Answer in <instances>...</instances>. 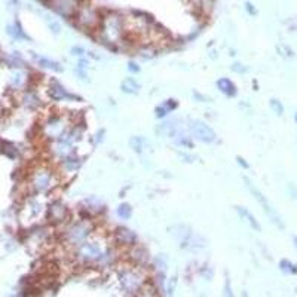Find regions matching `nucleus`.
Wrapping results in <instances>:
<instances>
[{
  "label": "nucleus",
  "instance_id": "1",
  "mask_svg": "<svg viewBox=\"0 0 297 297\" xmlns=\"http://www.w3.org/2000/svg\"><path fill=\"white\" fill-rule=\"evenodd\" d=\"M171 235L175 236V239L180 242V245L183 248L187 250H198V248H204L205 247V239L196 235L195 232H192L186 226H175L171 228Z\"/></svg>",
  "mask_w": 297,
  "mask_h": 297
},
{
  "label": "nucleus",
  "instance_id": "2",
  "mask_svg": "<svg viewBox=\"0 0 297 297\" xmlns=\"http://www.w3.org/2000/svg\"><path fill=\"white\" fill-rule=\"evenodd\" d=\"M124 30V21L119 15H109L103 20V37L107 42H116Z\"/></svg>",
  "mask_w": 297,
  "mask_h": 297
},
{
  "label": "nucleus",
  "instance_id": "3",
  "mask_svg": "<svg viewBox=\"0 0 297 297\" xmlns=\"http://www.w3.org/2000/svg\"><path fill=\"white\" fill-rule=\"evenodd\" d=\"M107 254L101 250L98 244L95 242H86V244H80L79 250H77V257L83 262H101Z\"/></svg>",
  "mask_w": 297,
  "mask_h": 297
},
{
  "label": "nucleus",
  "instance_id": "4",
  "mask_svg": "<svg viewBox=\"0 0 297 297\" xmlns=\"http://www.w3.org/2000/svg\"><path fill=\"white\" fill-rule=\"evenodd\" d=\"M189 128H190V132L193 134V137L202 141V143H214L216 141V132L213 131L205 122L202 121H198V119H192L189 122Z\"/></svg>",
  "mask_w": 297,
  "mask_h": 297
},
{
  "label": "nucleus",
  "instance_id": "5",
  "mask_svg": "<svg viewBox=\"0 0 297 297\" xmlns=\"http://www.w3.org/2000/svg\"><path fill=\"white\" fill-rule=\"evenodd\" d=\"M91 233V228L88 223L85 222H80V223H76L73 225L68 232H67V241L71 244V245H80L86 241V238L89 236Z\"/></svg>",
  "mask_w": 297,
  "mask_h": 297
},
{
  "label": "nucleus",
  "instance_id": "6",
  "mask_svg": "<svg viewBox=\"0 0 297 297\" xmlns=\"http://www.w3.org/2000/svg\"><path fill=\"white\" fill-rule=\"evenodd\" d=\"M119 279H121L122 288H124L127 293H135V291H138L140 287H141V282H143L140 273H138L137 270H132V269L121 272Z\"/></svg>",
  "mask_w": 297,
  "mask_h": 297
},
{
  "label": "nucleus",
  "instance_id": "7",
  "mask_svg": "<svg viewBox=\"0 0 297 297\" xmlns=\"http://www.w3.org/2000/svg\"><path fill=\"white\" fill-rule=\"evenodd\" d=\"M245 183H247V187L250 189V192L254 195V198L260 202V205L263 207L264 211H266V214L270 217V220H272V222H273V223H275L278 228H284V225H282V222H281V217H279V216L276 214V211H275V210H273V208L269 205V202L266 201V198H264L263 195H262V193H260V192H259V190H257L254 186H253V184H251V181H250L248 178H245Z\"/></svg>",
  "mask_w": 297,
  "mask_h": 297
},
{
  "label": "nucleus",
  "instance_id": "8",
  "mask_svg": "<svg viewBox=\"0 0 297 297\" xmlns=\"http://www.w3.org/2000/svg\"><path fill=\"white\" fill-rule=\"evenodd\" d=\"M77 23L85 29H94L98 24V15L91 6H80L76 12Z\"/></svg>",
  "mask_w": 297,
  "mask_h": 297
},
{
  "label": "nucleus",
  "instance_id": "9",
  "mask_svg": "<svg viewBox=\"0 0 297 297\" xmlns=\"http://www.w3.org/2000/svg\"><path fill=\"white\" fill-rule=\"evenodd\" d=\"M32 183L37 192H46L54 186V175L48 169H39L34 172Z\"/></svg>",
  "mask_w": 297,
  "mask_h": 297
},
{
  "label": "nucleus",
  "instance_id": "10",
  "mask_svg": "<svg viewBox=\"0 0 297 297\" xmlns=\"http://www.w3.org/2000/svg\"><path fill=\"white\" fill-rule=\"evenodd\" d=\"M51 5L55 12H58L60 15H63L66 18L76 15V12L79 9L77 0H51Z\"/></svg>",
  "mask_w": 297,
  "mask_h": 297
},
{
  "label": "nucleus",
  "instance_id": "11",
  "mask_svg": "<svg viewBox=\"0 0 297 297\" xmlns=\"http://www.w3.org/2000/svg\"><path fill=\"white\" fill-rule=\"evenodd\" d=\"M49 94H51V97L55 100V101H60V100H66V98L77 100L74 95H71L70 92H67L66 89H64L60 83H57V82L51 86Z\"/></svg>",
  "mask_w": 297,
  "mask_h": 297
},
{
  "label": "nucleus",
  "instance_id": "12",
  "mask_svg": "<svg viewBox=\"0 0 297 297\" xmlns=\"http://www.w3.org/2000/svg\"><path fill=\"white\" fill-rule=\"evenodd\" d=\"M236 211H238V214L241 216V219H244L254 231L260 232L262 231V228H260V225H259V222L254 219V216L248 211V210H245L244 207H236Z\"/></svg>",
  "mask_w": 297,
  "mask_h": 297
},
{
  "label": "nucleus",
  "instance_id": "13",
  "mask_svg": "<svg viewBox=\"0 0 297 297\" xmlns=\"http://www.w3.org/2000/svg\"><path fill=\"white\" fill-rule=\"evenodd\" d=\"M217 88L223 92V94H226L228 97H233L235 94H236V86L233 85V82L229 80V79H220V80H217Z\"/></svg>",
  "mask_w": 297,
  "mask_h": 297
},
{
  "label": "nucleus",
  "instance_id": "14",
  "mask_svg": "<svg viewBox=\"0 0 297 297\" xmlns=\"http://www.w3.org/2000/svg\"><path fill=\"white\" fill-rule=\"evenodd\" d=\"M36 58V61L40 64L42 67H45V68H49V70H55V71H61L63 70V67L60 63H57V61H52V60H48V58H45V57H34Z\"/></svg>",
  "mask_w": 297,
  "mask_h": 297
},
{
  "label": "nucleus",
  "instance_id": "15",
  "mask_svg": "<svg viewBox=\"0 0 297 297\" xmlns=\"http://www.w3.org/2000/svg\"><path fill=\"white\" fill-rule=\"evenodd\" d=\"M118 238L122 244H135L137 242V236L135 233L128 229H119L118 232Z\"/></svg>",
  "mask_w": 297,
  "mask_h": 297
},
{
  "label": "nucleus",
  "instance_id": "16",
  "mask_svg": "<svg viewBox=\"0 0 297 297\" xmlns=\"http://www.w3.org/2000/svg\"><path fill=\"white\" fill-rule=\"evenodd\" d=\"M138 89H140V85L134 79H127L122 82V91L127 94H137Z\"/></svg>",
  "mask_w": 297,
  "mask_h": 297
},
{
  "label": "nucleus",
  "instance_id": "17",
  "mask_svg": "<svg viewBox=\"0 0 297 297\" xmlns=\"http://www.w3.org/2000/svg\"><path fill=\"white\" fill-rule=\"evenodd\" d=\"M175 107H177V103H174L172 100H168L166 103H164V106L156 107V116L158 118H162V116H165L168 112L174 110Z\"/></svg>",
  "mask_w": 297,
  "mask_h": 297
},
{
  "label": "nucleus",
  "instance_id": "18",
  "mask_svg": "<svg viewBox=\"0 0 297 297\" xmlns=\"http://www.w3.org/2000/svg\"><path fill=\"white\" fill-rule=\"evenodd\" d=\"M116 214L122 219V220H128L132 216V208L130 204H121L116 210Z\"/></svg>",
  "mask_w": 297,
  "mask_h": 297
},
{
  "label": "nucleus",
  "instance_id": "19",
  "mask_svg": "<svg viewBox=\"0 0 297 297\" xmlns=\"http://www.w3.org/2000/svg\"><path fill=\"white\" fill-rule=\"evenodd\" d=\"M46 23H48V26H49V29H51V32H52V33H55V34L61 33V26H60V23H58V21H55L52 17L46 15Z\"/></svg>",
  "mask_w": 297,
  "mask_h": 297
},
{
  "label": "nucleus",
  "instance_id": "20",
  "mask_svg": "<svg viewBox=\"0 0 297 297\" xmlns=\"http://www.w3.org/2000/svg\"><path fill=\"white\" fill-rule=\"evenodd\" d=\"M51 213L55 216V219H57V222H60L63 217H64V214H66V208L64 207H60V205H54L52 208H51Z\"/></svg>",
  "mask_w": 297,
  "mask_h": 297
},
{
  "label": "nucleus",
  "instance_id": "21",
  "mask_svg": "<svg viewBox=\"0 0 297 297\" xmlns=\"http://www.w3.org/2000/svg\"><path fill=\"white\" fill-rule=\"evenodd\" d=\"M281 269L284 270V272H288V273H297V266L296 264L290 263L288 260H281Z\"/></svg>",
  "mask_w": 297,
  "mask_h": 297
},
{
  "label": "nucleus",
  "instance_id": "22",
  "mask_svg": "<svg viewBox=\"0 0 297 297\" xmlns=\"http://www.w3.org/2000/svg\"><path fill=\"white\" fill-rule=\"evenodd\" d=\"M143 141H144V140H143L141 137H132L130 144H131V147L135 152H141V150H143Z\"/></svg>",
  "mask_w": 297,
  "mask_h": 297
},
{
  "label": "nucleus",
  "instance_id": "23",
  "mask_svg": "<svg viewBox=\"0 0 297 297\" xmlns=\"http://www.w3.org/2000/svg\"><path fill=\"white\" fill-rule=\"evenodd\" d=\"M270 107L273 109V112L276 115H282V112H284V107H282V104L278 100H270Z\"/></svg>",
  "mask_w": 297,
  "mask_h": 297
},
{
  "label": "nucleus",
  "instance_id": "24",
  "mask_svg": "<svg viewBox=\"0 0 297 297\" xmlns=\"http://www.w3.org/2000/svg\"><path fill=\"white\" fill-rule=\"evenodd\" d=\"M77 70H79V74L82 76V79H86V68H88V61L86 60H80L79 64H77Z\"/></svg>",
  "mask_w": 297,
  "mask_h": 297
},
{
  "label": "nucleus",
  "instance_id": "25",
  "mask_svg": "<svg viewBox=\"0 0 297 297\" xmlns=\"http://www.w3.org/2000/svg\"><path fill=\"white\" fill-rule=\"evenodd\" d=\"M83 52H85L83 48H79V46L71 48V54H73V55H83Z\"/></svg>",
  "mask_w": 297,
  "mask_h": 297
},
{
  "label": "nucleus",
  "instance_id": "26",
  "mask_svg": "<svg viewBox=\"0 0 297 297\" xmlns=\"http://www.w3.org/2000/svg\"><path fill=\"white\" fill-rule=\"evenodd\" d=\"M128 68H130L131 71H134V73H137V71L140 70V68L137 67V64H134V63H130V66H128Z\"/></svg>",
  "mask_w": 297,
  "mask_h": 297
},
{
  "label": "nucleus",
  "instance_id": "27",
  "mask_svg": "<svg viewBox=\"0 0 297 297\" xmlns=\"http://www.w3.org/2000/svg\"><path fill=\"white\" fill-rule=\"evenodd\" d=\"M241 64H235V66L232 67V70H235V71H244L245 68H242V67H239Z\"/></svg>",
  "mask_w": 297,
  "mask_h": 297
},
{
  "label": "nucleus",
  "instance_id": "28",
  "mask_svg": "<svg viewBox=\"0 0 297 297\" xmlns=\"http://www.w3.org/2000/svg\"><path fill=\"white\" fill-rule=\"evenodd\" d=\"M247 9H248L251 14H256V11L253 9V5H251V3H247Z\"/></svg>",
  "mask_w": 297,
  "mask_h": 297
},
{
  "label": "nucleus",
  "instance_id": "29",
  "mask_svg": "<svg viewBox=\"0 0 297 297\" xmlns=\"http://www.w3.org/2000/svg\"><path fill=\"white\" fill-rule=\"evenodd\" d=\"M238 162H239L241 165L244 166V168H248V165H247V164L244 162V159H242V158H238Z\"/></svg>",
  "mask_w": 297,
  "mask_h": 297
},
{
  "label": "nucleus",
  "instance_id": "30",
  "mask_svg": "<svg viewBox=\"0 0 297 297\" xmlns=\"http://www.w3.org/2000/svg\"><path fill=\"white\" fill-rule=\"evenodd\" d=\"M294 242H296V247H297V236H296V238H294Z\"/></svg>",
  "mask_w": 297,
  "mask_h": 297
},
{
  "label": "nucleus",
  "instance_id": "31",
  "mask_svg": "<svg viewBox=\"0 0 297 297\" xmlns=\"http://www.w3.org/2000/svg\"><path fill=\"white\" fill-rule=\"evenodd\" d=\"M296 121H297V115H296Z\"/></svg>",
  "mask_w": 297,
  "mask_h": 297
}]
</instances>
